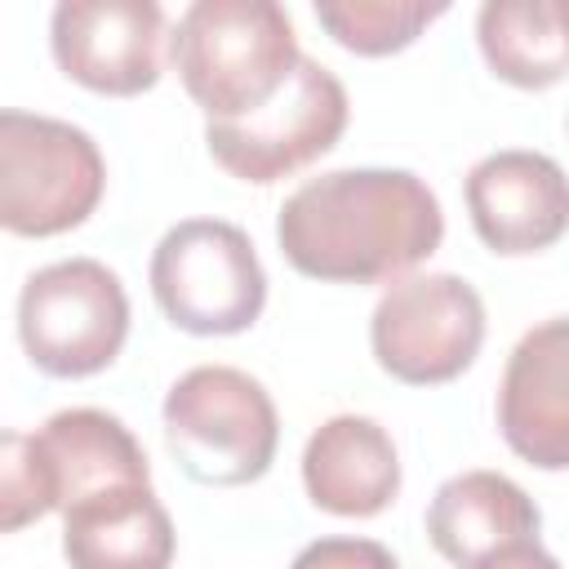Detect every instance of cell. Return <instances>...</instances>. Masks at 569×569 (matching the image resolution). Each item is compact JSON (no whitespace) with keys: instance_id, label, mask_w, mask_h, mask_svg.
I'll return each instance as SVG.
<instances>
[{"instance_id":"6da1fadb","label":"cell","mask_w":569,"mask_h":569,"mask_svg":"<svg viewBox=\"0 0 569 569\" xmlns=\"http://www.w3.org/2000/svg\"><path fill=\"white\" fill-rule=\"evenodd\" d=\"M445 213L409 169H329L307 178L276 218L280 253L316 280H396L436 253Z\"/></svg>"},{"instance_id":"7a4b0ae2","label":"cell","mask_w":569,"mask_h":569,"mask_svg":"<svg viewBox=\"0 0 569 569\" xmlns=\"http://www.w3.org/2000/svg\"><path fill=\"white\" fill-rule=\"evenodd\" d=\"M169 58L209 120H236L262 107L302 53L276 0H196L169 36Z\"/></svg>"},{"instance_id":"3957f363","label":"cell","mask_w":569,"mask_h":569,"mask_svg":"<svg viewBox=\"0 0 569 569\" xmlns=\"http://www.w3.org/2000/svg\"><path fill=\"white\" fill-rule=\"evenodd\" d=\"M164 440L191 480L249 485L271 467L280 422L258 378L231 365H196L164 396Z\"/></svg>"},{"instance_id":"277c9868","label":"cell","mask_w":569,"mask_h":569,"mask_svg":"<svg viewBox=\"0 0 569 569\" xmlns=\"http://www.w3.org/2000/svg\"><path fill=\"white\" fill-rule=\"evenodd\" d=\"M107 164L98 142L53 116L0 107V227L13 236H58L80 227L102 200Z\"/></svg>"},{"instance_id":"5b68a950","label":"cell","mask_w":569,"mask_h":569,"mask_svg":"<svg viewBox=\"0 0 569 569\" xmlns=\"http://www.w3.org/2000/svg\"><path fill=\"white\" fill-rule=\"evenodd\" d=\"M129 333V298L98 258H62L27 276L18 293V338L36 369L84 378L107 369Z\"/></svg>"},{"instance_id":"8992f818","label":"cell","mask_w":569,"mask_h":569,"mask_svg":"<svg viewBox=\"0 0 569 569\" xmlns=\"http://www.w3.org/2000/svg\"><path fill=\"white\" fill-rule=\"evenodd\" d=\"M151 293L187 333H240L262 316L267 271L236 222L187 218L151 253Z\"/></svg>"},{"instance_id":"52a82bcc","label":"cell","mask_w":569,"mask_h":569,"mask_svg":"<svg viewBox=\"0 0 569 569\" xmlns=\"http://www.w3.org/2000/svg\"><path fill=\"white\" fill-rule=\"evenodd\" d=\"M347 129V89L316 58H298L289 80L236 120H209V156L240 182H276L325 156Z\"/></svg>"},{"instance_id":"ba28073f","label":"cell","mask_w":569,"mask_h":569,"mask_svg":"<svg viewBox=\"0 0 569 569\" xmlns=\"http://www.w3.org/2000/svg\"><path fill=\"white\" fill-rule=\"evenodd\" d=\"M378 365L413 387L458 378L485 342V302L453 271L396 280L369 320Z\"/></svg>"},{"instance_id":"9c48e42d","label":"cell","mask_w":569,"mask_h":569,"mask_svg":"<svg viewBox=\"0 0 569 569\" xmlns=\"http://www.w3.org/2000/svg\"><path fill=\"white\" fill-rule=\"evenodd\" d=\"M164 13L156 0H62L49 18L58 67L93 93L133 98L160 76Z\"/></svg>"},{"instance_id":"30bf717a","label":"cell","mask_w":569,"mask_h":569,"mask_svg":"<svg viewBox=\"0 0 569 569\" xmlns=\"http://www.w3.org/2000/svg\"><path fill=\"white\" fill-rule=\"evenodd\" d=\"M467 209L476 236L493 253H538L565 236V173L542 151H493L467 173Z\"/></svg>"},{"instance_id":"8fae6325","label":"cell","mask_w":569,"mask_h":569,"mask_svg":"<svg viewBox=\"0 0 569 569\" xmlns=\"http://www.w3.org/2000/svg\"><path fill=\"white\" fill-rule=\"evenodd\" d=\"M498 427L507 445L542 467H569V325L565 316L529 329L507 356L498 387Z\"/></svg>"},{"instance_id":"7c38bea8","label":"cell","mask_w":569,"mask_h":569,"mask_svg":"<svg viewBox=\"0 0 569 569\" xmlns=\"http://www.w3.org/2000/svg\"><path fill=\"white\" fill-rule=\"evenodd\" d=\"M302 485L333 516H378L400 489L391 436L365 413H333L302 449Z\"/></svg>"},{"instance_id":"4fadbf2b","label":"cell","mask_w":569,"mask_h":569,"mask_svg":"<svg viewBox=\"0 0 569 569\" xmlns=\"http://www.w3.org/2000/svg\"><path fill=\"white\" fill-rule=\"evenodd\" d=\"M62 551L71 569H169L173 520L151 485H120L62 507Z\"/></svg>"},{"instance_id":"5bb4252c","label":"cell","mask_w":569,"mask_h":569,"mask_svg":"<svg viewBox=\"0 0 569 569\" xmlns=\"http://www.w3.org/2000/svg\"><path fill=\"white\" fill-rule=\"evenodd\" d=\"M538 525L542 516L533 498L502 471L449 476L427 507V538L458 569H471L507 542L538 538Z\"/></svg>"},{"instance_id":"9a60e30c","label":"cell","mask_w":569,"mask_h":569,"mask_svg":"<svg viewBox=\"0 0 569 569\" xmlns=\"http://www.w3.org/2000/svg\"><path fill=\"white\" fill-rule=\"evenodd\" d=\"M36 449L44 458L58 511L102 489L151 485L142 445L116 413L102 409H58L36 431Z\"/></svg>"},{"instance_id":"2e32d148","label":"cell","mask_w":569,"mask_h":569,"mask_svg":"<svg viewBox=\"0 0 569 569\" xmlns=\"http://www.w3.org/2000/svg\"><path fill=\"white\" fill-rule=\"evenodd\" d=\"M485 62L520 84L547 89L565 76V27L556 0H489L476 18Z\"/></svg>"},{"instance_id":"e0dca14e","label":"cell","mask_w":569,"mask_h":569,"mask_svg":"<svg viewBox=\"0 0 569 569\" xmlns=\"http://www.w3.org/2000/svg\"><path fill=\"white\" fill-rule=\"evenodd\" d=\"M440 13L445 4H427V0H316L320 27L342 49H356L369 58L413 44L418 31Z\"/></svg>"},{"instance_id":"ac0fdd59","label":"cell","mask_w":569,"mask_h":569,"mask_svg":"<svg viewBox=\"0 0 569 569\" xmlns=\"http://www.w3.org/2000/svg\"><path fill=\"white\" fill-rule=\"evenodd\" d=\"M53 511V485L36 436L0 431V533H13Z\"/></svg>"},{"instance_id":"d6986e66","label":"cell","mask_w":569,"mask_h":569,"mask_svg":"<svg viewBox=\"0 0 569 569\" xmlns=\"http://www.w3.org/2000/svg\"><path fill=\"white\" fill-rule=\"evenodd\" d=\"M289 569H400V565L373 538H320L302 547Z\"/></svg>"},{"instance_id":"ffe728a7","label":"cell","mask_w":569,"mask_h":569,"mask_svg":"<svg viewBox=\"0 0 569 569\" xmlns=\"http://www.w3.org/2000/svg\"><path fill=\"white\" fill-rule=\"evenodd\" d=\"M471 569H560V565H556V556L538 538H520V542H507V547L489 551Z\"/></svg>"}]
</instances>
